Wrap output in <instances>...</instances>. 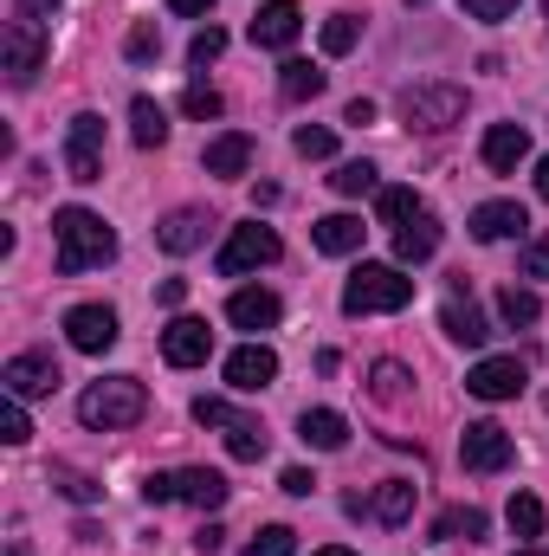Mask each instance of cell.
Instances as JSON below:
<instances>
[{
  "label": "cell",
  "mask_w": 549,
  "mask_h": 556,
  "mask_svg": "<svg viewBox=\"0 0 549 556\" xmlns=\"http://www.w3.org/2000/svg\"><path fill=\"white\" fill-rule=\"evenodd\" d=\"M408 7H426V0H408Z\"/></svg>",
  "instance_id": "cell-53"
},
{
  "label": "cell",
  "mask_w": 549,
  "mask_h": 556,
  "mask_svg": "<svg viewBox=\"0 0 549 556\" xmlns=\"http://www.w3.org/2000/svg\"><path fill=\"white\" fill-rule=\"evenodd\" d=\"M362 233H369V227H362L356 214H323V220H317V247H323V253H336V260H343V253H356V247H362Z\"/></svg>",
  "instance_id": "cell-27"
},
{
  "label": "cell",
  "mask_w": 549,
  "mask_h": 556,
  "mask_svg": "<svg viewBox=\"0 0 549 556\" xmlns=\"http://www.w3.org/2000/svg\"><path fill=\"white\" fill-rule=\"evenodd\" d=\"M369 511H375L382 525H408L413 518V479H388V485H375Z\"/></svg>",
  "instance_id": "cell-28"
},
{
  "label": "cell",
  "mask_w": 549,
  "mask_h": 556,
  "mask_svg": "<svg viewBox=\"0 0 549 556\" xmlns=\"http://www.w3.org/2000/svg\"><path fill=\"white\" fill-rule=\"evenodd\" d=\"M478 155H485V168H491V175H518V162L531 155V137H524V124H491Z\"/></svg>",
  "instance_id": "cell-19"
},
{
  "label": "cell",
  "mask_w": 549,
  "mask_h": 556,
  "mask_svg": "<svg viewBox=\"0 0 549 556\" xmlns=\"http://www.w3.org/2000/svg\"><path fill=\"white\" fill-rule=\"evenodd\" d=\"M343 124H356V130L375 124V104H369V98H349V104H343Z\"/></svg>",
  "instance_id": "cell-44"
},
{
  "label": "cell",
  "mask_w": 549,
  "mask_h": 556,
  "mask_svg": "<svg viewBox=\"0 0 549 556\" xmlns=\"http://www.w3.org/2000/svg\"><path fill=\"white\" fill-rule=\"evenodd\" d=\"M162 356H168L175 369H201V363L214 356V330H207V317H175V324L162 330Z\"/></svg>",
  "instance_id": "cell-13"
},
{
  "label": "cell",
  "mask_w": 549,
  "mask_h": 556,
  "mask_svg": "<svg viewBox=\"0 0 549 556\" xmlns=\"http://www.w3.org/2000/svg\"><path fill=\"white\" fill-rule=\"evenodd\" d=\"M0 382H7V395H20V402L52 395V389H59V363H52L46 350H20V356H7Z\"/></svg>",
  "instance_id": "cell-12"
},
{
  "label": "cell",
  "mask_w": 549,
  "mask_h": 556,
  "mask_svg": "<svg viewBox=\"0 0 549 556\" xmlns=\"http://www.w3.org/2000/svg\"><path fill=\"white\" fill-rule=\"evenodd\" d=\"M433 253H439V220L420 207L408 227H395V260H401V266H420V260H433Z\"/></svg>",
  "instance_id": "cell-21"
},
{
  "label": "cell",
  "mask_w": 549,
  "mask_h": 556,
  "mask_svg": "<svg viewBox=\"0 0 549 556\" xmlns=\"http://www.w3.org/2000/svg\"><path fill=\"white\" fill-rule=\"evenodd\" d=\"M52 240H59V273L65 278L117 260V233H111V220L91 214V207H59V214H52Z\"/></svg>",
  "instance_id": "cell-1"
},
{
  "label": "cell",
  "mask_w": 549,
  "mask_h": 556,
  "mask_svg": "<svg viewBox=\"0 0 549 556\" xmlns=\"http://www.w3.org/2000/svg\"><path fill=\"white\" fill-rule=\"evenodd\" d=\"M201 240H207V214H201V207H175V214L155 227V247H162V253H175V260H181V253H194Z\"/></svg>",
  "instance_id": "cell-20"
},
{
  "label": "cell",
  "mask_w": 549,
  "mask_h": 556,
  "mask_svg": "<svg viewBox=\"0 0 549 556\" xmlns=\"http://www.w3.org/2000/svg\"><path fill=\"white\" fill-rule=\"evenodd\" d=\"M142 415H149V389H142L137 376H104V382H91L78 395V420L98 427V433H124Z\"/></svg>",
  "instance_id": "cell-2"
},
{
  "label": "cell",
  "mask_w": 549,
  "mask_h": 556,
  "mask_svg": "<svg viewBox=\"0 0 549 556\" xmlns=\"http://www.w3.org/2000/svg\"><path fill=\"white\" fill-rule=\"evenodd\" d=\"M544 13H549V0H544Z\"/></svg>",
  "instance_id": "cell-54"
},
{
  "label": "cell",
  "mask_w": 549,
  "mask_h": 556,
  "mask_svg": "<svg viewBox=\"0 0 549 556\" xmlns=\"http://www.w3.org/2000/svg\"><path fill=\"white\" fill-rule=\"evenodd\" d=\"M20 13L26 20H46V13H59V0H20Z\"/></svg>",
  "instance_id": "cell-49"
},
{
  "label": "cell",
  "mask_w": 549,
  "mask_h": 556,
  "mask_svg": "<svg viewBox=\"0 0 549 556\" xmlns=\"http://www.w3.org/2000/svg\"><path fill=\"white\" fill-rule=\"evenodd\" d=\"M518 273H524V278H549V233H537V240L524 247V260H518Z\"/></svg>",
  "instance_id": "cell-42"
},
{
  "label": "cell",
  "mask_w": 549,
  "mask_h": 556,
  "mask_svg": "<svg viewBox=\"0 0 549 556\" xmlns=\"http://www.w3.org/2000/svg\"><path fill=\"white\" fill-rule=\"evenodd\" d=\"M531 227V214L518 207V201H485V207H472V240H485V247H498V240H511V233H524Z\"/></svg>",
  "instance_id": "cell-18"
},
{
  "label": "cell",
  "mask_w": 549,
  "mask_h": 556,
  "mask_svg": "<svg viewBox=\"0 0 549 556\" xmlns=\"http://www.w3.org/2000/svg\"><path fill=\"white\" fill-rule=\"evenodd\" d=\"M59 479H65V492H72L78 505H85V498H98V485H91V479H78V472H59Z\"/></svg>",
  "instance_id": "cell-47"
},
{
  "label": "cell",
  "mask_w": 549,
  "mask_h": 556,
  "mask_svg": "<svg viewBox=\"0 0 549 556\" xmlns=\"http://www.w3.org/2000/svg\"><path fill=\"white\" fill-rule=\"evenodd\" d=\"M317 556H356V551H343V544H330V551H317Z\"/></svg>",
  "instance_id": "cell-51"
},
{
  "label": "cell",
  "mask_w": 549,
  "mask_h": 556,
  "mask_svg": "<svg viewBox=\"0 0 549 556\" xmlns=\"http://www.w3.org/2000/svg\"><path fill=\"white\" fill-rule=\"evenodd\" d=\"M330 188L349 194V201H356V194H375V162H343V168L330 175Z\"/></svg>",
  "instance_id": "cell-34"
},
{
  "label": "cell",
  "mask_w": 549,
  "mask_h": 556,
  "mask_svg": "<svg viewBox=\"0 0 549 556\" xmlns=\"http://www.w3.org/2000/svg\"><path fill=\"white\" fill-rule=\"evenodd\" d=\"M155 298H162V304H168V311H175V304H181V298H188V285H181V278H162V285H155Z\"/></svg>",
  "instance_id": "cell-46"
},
{
  "label": "cell",
  "mask_w": 549,
  "mask_h": 556,
  "mask_svg": "<svg viewBox=\"0 0 549 556\" xmlns=\"http://www.w3.org/2000/svg\"><path fill=\"white\" fill-rule=\"evenodd\" d=\"M297 440L317 446V453H336V446L349 440V420L336 415V408H304V415H297Z\"/></svg>",
  "instance_id": "cell-23"
},
{
  "label": "cell",
  "mask_w": 549,
  "mask_h": 556,
  "mask_svg": "<svg viewBox=\"0 0 549 556\" xmlns=\"http://www.w3.org/2000/svg\"><path fill=\"white\" fill-rule=\"evenodd\" d=\"M130 137H137V149H162L168 142V117H162L155 98H137L130 104Z\"/></svg>",
  "instance_id": "cell-29"
},
{
  "label": "cell",
  "mask_w": 549,
  "mask_h": 556,
  "mask_svg": "<svg viewBox=\"0 0 549 556\" xmlns=\"http://www.w3.org/2000/svg\"><path fill=\"white\" fill-rule=\"evenodd\" d=\"M168 7H175L181 20H201V13H214V0H168Z\"/></svg>",
  "instance_id": "cell-48"
},
{
  "label": "cell",
  "mask_w": 549,
  "mask_h": 556,
  "mask_svg": "<svg viewBox=\"0 0 549 556\" xmlns=\"http://www.w3.org/2000/svg\"><path fill=\"white\" fill-rule=\"evenodd\" d=\"M220 52H227V33H220V26H201V33L188 39V59H194V65H214Z\"/></svg>",
  "instance_id": "cell-40"
},
{
  "label": "cell",
  "mask_w": 549,
  "mask_h": 556,
  "mask_svg": "<svg viewBox=\"0 0 549 556\" xmlns=\"http://www.w3.org/2000/svg\"><path fill=\"white\" fill-rule=\"evenodd\" d=\"M498 317H505L511 330H518V324H537V317H544V298H537L531 285H505V291H498Z\"/></svg>",
  "instance_id": "cell-30"
},
{
  "label": "cell",
  "mask_w": 549,
  "mask_h": 556,
  "mask_svg": "<svg viewBox=\"0 0 549 556\" xmlns=\"http://www.w3.org/2000/svg\"><path fill=\"white\" fill-rule=\"evenodd\" d=\"M278 485H284V492H291V498H310V485H317V479H310V472H304V466H291V472H284V479H278Z\"/></svg>",
  "instance_id": "cell-45"
},
{
  "label": "cell",
  "mask_w": 549,
  "mask_h": 556,
  "mask_svg": "<svg viewBox=\"0 0 549 556\" xmlns=\"http://www.w3.org/2000/svg\"><path fill=\"white\" fill-rule=\"evenodd\" d=\"M518 556H549V551H518Z\"/></svg>",
  "instance_id": "cell-52"
},
{
  "label": "cell",
  "mask_w": 549,
  "mask_h": 556,
  "mask_svg": "<svg viewBox=\"0 0 549 556\" xmlns=\"http://www.w3.org/2000/svg\"><path fill=\"white\" fill-rule=\"evenodd\" d=\"M201 168H207V175H246V168H253V137H246V130L214 137L207 155H201Z\"/></svg>",
  "instance_id": "cell-22"
},
{
  "label": "cell",
  "mask_w": 549,
  "mask_h": 556,
  "mask_svg": "<svg viewBox=\"0 0 549 556\" xmlns=\"http://www.w3.org/2000/svg\"><path fill=\"white\" fill-rule=\"evenodd\" d=\"M65 175L72 181H104V117L98 111H78L72 130H65Z\"/></svg>",
  "instance_id": "cell-7"
},
{
  "label": "cell",
  "mask_w": 549,
  "mask_h": 556,
  "mask_svg": "<svg viewBox=\"0 0 549 556\" xmlns=\"http://www.w3.org/2000/svg\"><path fill=\"white\" fill-rule=\"evenodd\" d=\"M124 52H130V65H149V59L162 52V26H155V20H142V26H130Z\"/></svg>",
  "instance_id": "cell-38"
},
{
  "label": "cell",
  "mask_w": 549,
  "mask_h": 556,
  "mask_svg": "<svg viewBox=\"0 0 549 556\" xmlns=\"http://www.w3.org/2000/svg\"><path fill=\"white\" fill-rule=\"evenodd\" d=\"M433 538H439V544H478V538H485V511H478V505H446V511L433 518Z\"/></svg>",
  "instance_id": "cell-25"
},
{
  "label": "cell",
  "mask_w": 549,
  "mask_h": 556,
  "mask_svg": "<svg viewBox=\"0 0 549 556\" xmlns=\"http://www.w3.org/2000/svg\"><path fill=\"white\" fill-rule=\"evenodd\" d=\"M401 117H408V130L439 137V130H452L465 117V91L459 85H408L401 91Z\"/></svg>",
  "instance_id": "cell-5"
},
{
  "label": "cell",
  "mask_w": 549,
  "mask_h": 556,
  "mask_svg": "<svg viewBox=\"0 0 549 556\" xmlns=\"http://www.w3.org/2000/svg\"><path fill=\"white\" fill-rule=\"evenodd\" d=\"M297 33H304V13L291 0H266L259 20H253V46H266V52H291Z\"/></svg>",
  "instance_id": "cell-16"
},
{
  "label": "cell",
  "mask_w": 549,
  "mask_h": 556,
  "mask_svg": "<svg viewBox=\"0 0 549 556\" xmlns=\"http://www.w3.org/2000/svg\"><path fill=\"white\" fill-rule=\"evenodd\" d=\"M323 72L317 65H304V59H284L278 65V91H284V104H310V98H323Z\"/></svg>",
  "instance_id": "cell-26"
},
{
  "label": "cell",
  "mask_w": 549,
  "mask_h": 556,
  "mask_svg": "<svg viewBox=\"0 0 549 556\" xmlns=\"http://www.w3.org/2000/svg\"><path fill=\"white\" fill-rule=\"evenodd\" d=\"M194 420H201V427H220V433H227V453H233V459H266V427H259L253 415H233L227 402L201 395V402H194Z\"/></svg>",
  "instance_id": "cell-8"
},
{
  "label": "cell",
  "mask_w": 549,
  "mask_h": 556,
  "mask_svg": "<svg viewBox=\"0 0 549 556\" xmlns=\"http://www.w3.org/2000/svg\"><path fill=\"white\" fill-rule=\"evenodd\" d=\"M505 525H511L518 538H544V498L518 492V498H511V511H505Z\"/></svg>",
  "instance_id": "cell-33"
},
{
  "label": "cell",
  "mask_w": 549,
  "mask_h": 556,
  "mask_svg": "<svg viewBox=\"0 0 549 556\" xmlns=\"http://www.w3.org/2000/svg\"><path fill=\"white\" fill-rule=\"evenodd\" d=\"M459 7H465L472 20H511V13H518V0H459Z\"/></svg>",
  "instance_id": "cell-43"
},
{
  "label": "cell",
  "mask_w": 549,
  "mask_h": 556,
  "mask_svg": "<svg viewBox=\"0 0 549 556\" xmlns=\"http://www.w3.org/2000/svg\"><path fill=\"white\" fill-rule=\"evenodd\" d=\"M459 459H465V472H505V466L518 459V440H511L498 420H472V427L459 433Z\"/></svg>",
  "instance_id": "cell-10"
},
{
  "label": "cell",
  "mask_w": 549,
  "mask_h": 556,
  "mask_svg": "<svg viewBox=\"0 0 549 556\" xmlns=\"http://www.w3.org/2000/svg\"><path fill=\"white\" fill-rule=\"evenodd\" d=\"M291 149H297L304 162H323V155H336V130H310V124H304V130L291 137Z\"/></svg>",
  "instance_id": "cell-39"
},
{
  "label": "cell",
  "mask_w": 549,
  "mask_h": 556,
  "mask_svg": "<svg viewBox=\"0 0 549 556\" xmlns=\"http://www.w3.org/2000/svg\"><path fill=\"white\" fill-rule=\"evenodd\" d=\"M39 65H46V26L39 20H13L7 33H0V72H7V85H33L39 78Z\"/></svg>",
  "instance_id": "cell-6"
},
{
  "label": "cell",
  "mask_w": 549,
  "mask_h": 556,
  "mask_svg": "<svg viewBox=\"0 0 549 556\" xmlns=\"http://www.w3.org/2000/svg\"><path fill=\"white\" fill-rule=\"evenodd\" d=\"M408 369H401V363H375V369H369V389H375V402H401V395H408Z\"/></svg>",
  "instance_id": "cell-35"
},
{
  "label": "cell",
  "mask_w": 549,
  "mask_h": 556,
  "mask_svg": "<svg viewBox=\"0 0 549 556\" xmlns=\"http://www.w3.org/2000/svg\"><path fill=\"white\" fill-rule=\"evenodd\" d=\"M181 111H188V117H220V91L188 85V91H181Z\"/></svg>",
  "instance_id": "cell-41"
},
{
  "label": "cell",
  "mask_w": 549,
  "mask_h": 556,
  "mask_svg": "<svg viewBox=\"0 0 549 556\" xmlns=\"http://www.w3.org/2000/svg\"><path fill=\"white\" fill-rule=\"evenodd\" d=\"M413 304V278L401 266H356L343 285V311L349 317H375V311H408Z\"/></svg>",
  "instance_id": "cell-4"
},
{
  "label": "cell",
  "mask_w": 549,
  "mask_h": 556,
  "mask_svg": "<svg viewBox=\"0 0 549 556\" xmlns=\"http://www.w3.org/2000/svg\"><path fill=\"white\" fill-rule=\"evenodd\" d=\"M439 330L452 337V343H465V350H478L485 337H491V324L478 317V304H465V298H452L446 311H439Z\"/></svg>",
  "instance_id": "cell-24"
},
{
  "label": "cell",
  "mask_w": 549,
  "mask_h": 556,
  "mask_svg": "<svg viewBox=\"0 0 549 556\" xmlns=\"http://www.w3.org/2000/svg\"><path fill=\"white\" fill-rule=\"evenodd\" d=\"M227 472L214 466H181V472H149L142 479V498L149 505H194V511H220L227 505Z\"/></svg>",
  "instance_id": "cell-3"
},
{
  "label": "cell",
  "mask_w": 549,
  "mask_h": 556,
  "mask_svg": "<svg viewBox=\"0 0 549 556\" xmlns=\"http://www.w3.org/2000/svg\"><path fill=\"white\" fill-rule=\"evenodd\" d=\"M278 253H284V247H278V233L253 220V227H233V240L220 247V260H214V266H220V278H246V273H259V266H272Z\"/></svg>",
  "instance_id": "cell-9"
},
{
  "label": "cell",
  "mask_w": 549,
  "mask_h": 556,
  "mask_svg": "<svg viewBox=\"0 0 549 556\" xmlns=\"http://www.w3.org/2000/svg\"><path fill=\"white\" fill-rule=\"evenodd\" d=\"M278 382V356L266 343H240L233 356H227V389L233 395H259V389H272Z\"/></svg>",
  "instance_id": "cell-14"
},
{
  "label": "cell",
  "mask_w": 549,
  "mask_h": 556,
  "mask_svg": "<svg viewBox=\"0 0 549 556\" xmlns=\"http://www.w3.org/2000/svg\"><path fill=\"white\" fill-rule=\"evenodd\" d=\"M356 39H362V20H356V13H330V20H323V59L356 52Z\"/></svg>",
  "instance_id": "cell-32"
},
{
  "label": "cell",
  "mask_w": 549,
  "mask_h": 556,
  "mask_svg": "<svg viewBox=\"0 0 549 556\" xmlns=\"http://www.w3.org/2000/svg\"><path fill=\"white\" fill-rule=\"evenodd\" d=\"M65 337H72V350L104 356V350L117 343V311H111V304H72V311H65Z\"/></svg>",
  "instance_id": "cell-11"
},
{
  "label": "cell",
  "mask_w": 549,
  "mask_h": 556,
  "mask_svg": "<svg viewBox=\"0 0 549 556\" xmlns=\"http://www.w3.org/2000/svg\"><path fill=\"white\" fill-rule=\"evenodd\" d=\"M0 440L7 446H26L33 440V420H26V402L20 395H7V408H0Z\"/></svg>",
  "instance_id": "cell-37"
},
{
  "label": "cell",
  "mask_w": 549,
  "mask_h": 556,
  "mask_svg": "<svg viewBox=\"0 0 549 556\" xmlns=\"http://www.w3.org/2000/svg\"><path fill=\"white\" fill-rule=\"evenodd\" d=\"M537 194H544V201H549V155H544V162H537Z\"/></svg>",
  "instance_id": "cell-50"
},
{
  "label": "cell",
  "mask_w": 549,
  "mask_h": 556,
  "mask_svg": "<svg viewBox=\"0 0 549 556\" xmlns=\"http://www.w3.org/2000/svg\"><path fill=\"white\" fill-rule=\"evenodd\" d=\"M240 556H297V531H291V525H266Z\"/></svg>",
  "instance_id": "cell-36"
},
{
  "label": "cell",
  "mask_w": 549,
  "mask_h": 556,
  "mask_svg": "<svg viewBox=\"0 0 549 556\" xmlns=\"http://www.w3.org/2000/svg\"><path fill=\"white\" fill-rule=\"evenodd\" d=\"M524 382H531V369H524L518 356H485V363L465 376V389H472L478 402H511Z\"/></svg>",
  "instance_id": "cell-15"
},
{
  "label": "cell",
  "mask_w": 549,
  "mask_h": 556,
  "mask_svg": "<svg viewBox=\"0 0 549 556\" xmlns=\"http://www.w3.org/2000/svg\"><path fill=\"white\" fill-rule=\"evenodd\" d=\"M227 317H233V330H272L278 317H284V304H278V291H266V285H246V291L227 298Z\"/></svg>",
  "instance_id": "cell-17"
},
{
  "label": "cell",
  "mask_w": 549,
  "mask_h": 556,
  "mask_svg": "<svg viewBox=\"0 0 549 556\" xmlns=\"http://www.w3.org/2000/svg\"><path fill=\"white\" fill-rule=\"evenodd\" d=\"M420 207H426V201H420L413 188H375V214H382V227H408Z\"/></svg>",
  "instance_id": "cell-31"
}]
</instances>
